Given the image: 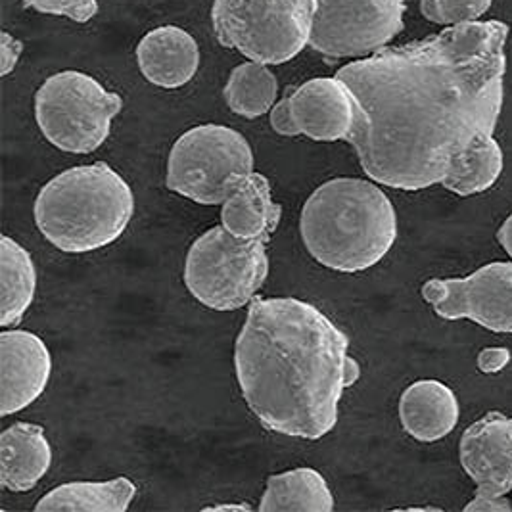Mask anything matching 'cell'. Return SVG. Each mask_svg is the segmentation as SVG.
<instances>
[{"mask_svg":"<svg viewBox=\"0 0 512 512\" xmlns=\"http://www.w3.org/2000/svg\"><path fill=\"white\" fill-rule=\"evenodd\" d=\"M0 275V325L10 328L24 319L37 292V269L31 254L10 236H2L0 240Z\"/></svg>","mask_w":512,"mask_h":512,"instance_id":"cell-20","label":"cell"},{"mask_svg":"<svg viewBox=\"0 0 512 512\" xmlns=\"http://www.w3.org/2000/svg\"><path fill=\"white\" fill-rule=\"evenodd\" d=\"M52 374V355L43 338L22 328L0 334V415L10 417L45 394Z\"/></svg>","mask_w":512,"mask_h":512,"instance_id":"cell-11","label":"cell"},{"mask_svg":"<svg viewBox=\"0 0 512 512\" xmlns=\"http://www.w3.org/2000/svg\"><path fill=\"white\" fill-rule=\"evenodd\" d=\"M290 108L300 133L319 142L350 139L355 125V100L348 85L334 77H315L294 87Z\"/></svg>","mask_w":512,"mask_h":512,"instance_id":"cell-13","label":"cell"},{"mask_svg":"<svg viewBox=\"0 0 512 512\" xmlns=\"http://www.w3.org/2000/svg\"><path fill=\"white\" fill-rule=\"evenodd\" d=\"M422 298L445 321H474L497 334H512V261H493L465 279H430Z\"/></svg>","mask_w":512,"mask_h":512,"instance_id":"cell-10","label":"cell"},{"mask_svg":"<svg viewBox=\"0 0 512 512\" xmlns=\"http://www.w3.org/2000/svg\"><path fill=\"white\" fill-rule=\"evenodd\" d=\"M137 486L127 476L108 482H70L50 489L35 511L125 512L137 497Z\"/></svg>","mask_w":512,"mask_h":512,"instance_id":"cell-19","label":"cell"},{"mask_svg":"<svg viewBox=\"0 0 512 512\" xmlns=\"http://www.w3.org/2000/svg\"><path fill=\"white\" fill-rule=\"evenodd\" d=\"M503 22L451 25L340 68L355 100L351 146L369 179L417 192L495 139L507 71Z\"/></svg>","mask_w":512,"mask_h":512,"instance_id":"cell-1","label":"cell"},{"mask_svg":"<svg viewBox=\"0 0 512 512\" xmlns=\"http://www.w3.org/2000/svg\"><path fill=\"white\" fill-rule=\"evenodd\" d=\"M279 79L267 64L246 62L234 68L225 85V102L236 116L256 119L271 112L277 104Z\"/></svg>","mask_w":512,"mask_h":512,"instance_id":"cell-21","label":"cell"},{"mask_svg":"<svg viewBox=\"0 0 512 512\" xmlns=\"http://www.w3.org/2000/svg\"><path fill=\"white\" fill-rule=\"evenodd\" d=\"M204 511H252V507L248 503H242V505H233V503H227V505H211L206 507Z\"/></svg>","mask_w":512,"mask_h":512,"instance_id":"cell-30","label":"cell"},{"mask_svg":"<svg viewBox=\"0 0 512 512\" xmlns=\"http://www.w3.org/2000/svg\"><path fill=\"white\" fill-rule=\"evenodd\" d=\"M493 0H420L422 16L438 25L476 22L491 8Z\"/></svg>","mask_w":512,"mask_h":512,"instance_id":"cell-23","label":"cell"},{"mask_svg":"<svg viewBox=\"0 0 512 512\" xmlns=\"http://www.w3.org/2000/svg\"><path fill=\"white\" fill-rule=\"evenodd\" d=\"M254 165V150L242 133L206 123L175 140L165 187L200 206H223L234 188L254 173Z\"/></svg>","mask_w":512,"mask_h":512,"instance_id":"cell-6","label":"cell"},{"mask_svg":"<svg viewBox=\"0 0 512 512\" xmlns=\"http://www.w3.org/2000/svg\"><path fill=\"white\" fill-rule=\"evenodd\" d=\"M22 50H24L22 41L12 37L8 31H2V35H0V54H2V75L4 77L16 70L18 60L22 56Z\"/></svg>","mask_w":512,"mask_h":512,"instance_id":"cell-26","label":"cell"},{"mask_svg":"<svg viewBox=\"0 0 512 512\" xmlns=\"http://www.w3.org/2000/svg\"><path fill=\"white\" fill-rule=\"evenodd\" d=\"M511 363L509 348H486L478 355V369L484 374L501 373Z\"/></svg>","mask_w":512,"mask_h":512,"instance_id":"cell-27","label":"cell"},{"mask_svg":"<svg viewBox=\"0 0 512 512\" xmlns=\"http://www.w3.org/2000/svg\"><path fill=\"white\" fill-rule=\"evenodd\" d=\"M267 277V242L234 236L223 225L198 236L185 261L190 296L213 311L250 305Z\"/></svg>","mask_w":512,"mask_h":512,"instance_id":"cell-7","label":"cell"},{"mask_svg":"<svg viewBox=\"0 0 512 512\" xmlns=\"http://www.w3.org/2000/svg\"><path fill=\"white\" fill-rule=\"evenodd\" d=\"M466 512H511V499L505 495L501 497H482L474 495V499L465 507Z\"/></svg>","mask_w":512,"mask_h":512,"instance_id":"cell-28","label":"cell"},{"mask_svg":"<svg viewBox=\"0 0 512 512\" xmlns=\"http://www.w3.org/2000/svg\"><path fill=\"white\" fill-rule=\"evenodd\" d=\"M292 89H294V87H288L284 98L279 100V102L271 108V112H269V119H271L273 131H275L277 135H282V137H298V135H302L300 129H298V125H296L292 108H290V94H292Z\"/></svg>","mask_w":512,"mask_h":512,"instance_id":"cell-25","label":"cell"},{"mask_svg":"<svg viewBox=\"0 0 512 512\" xmlns=\"http://www.w3.org/2000/svg\"><path fill=\"white\" fill-rule=\"evenodd\" d=\"M123 98L83 71L50 75L35 94V119L43 137L68 154H93L112 131Z\"/></svg>","mask_w":512,"mask_h":512,"instance_id":"cell-8","label":"cell"},{"mask_svg":"<svg viewBox=\"0 0 512 512\" xmlns=\"http://www.w3.org/2000/svg\"><path fill=\"white\" fill-rule=\"evenodd\" d=\"M300 234L307 254L326 269L363 273L394 248L396 208L373 179H330L303 204Z\"/></svg>","mask_w":512,"mask_h":512,"instance_id":"cell-3","label":"cell"},{"mask_svg":"<svg viewBox=\"0 0 512 512\" xmlns=\"http://www.w3.org/2000/svg\"><path fill=\"white\" fill-rule=\"evenodd\" d=\"M137 62L148 83L162 89H181L198 73L200 47L183 27L163 25L142 37Z\"/></svg>","mask_w":512,"mask_h":512,"instance_id":"cell-14","label":"cell"},{"mask_svg":"<svg viewBox=\"0 0 512 512\" xmlns=\"http://www.w3.org/2000/svg\"><path fill=\"white\" fill-rule=\"evenodd\" d=\"M459 417V399L440 380H417L399 397L401 426L417 442H440L457 428Z\"/></svg>","mask_w":512,"mask_h":512,"instance_id":"cell-15","label":"cell"},{"mask_svg":"<svg viewBox=\"0 0 512 512\" xmlns=\"http://www.w3.org/2000/svg\"><path fill=\"white\" fill-rule=\"evenodd\" d=\"M405 0H317L309 47L326 58L373 56L403 31Z\"/></svg>","mask_w":512,"mask_h":512,"instance_id":"cell-9","label":"cell"},{"mask_svg":"<svg viewBox=\"0 0 512 512\" xmlns=\"http://www.w3.org/2000/svg\"><path fill=\"white\" fill-rule=\"evenodd\" d=\"M334 507V495L325 476L315 468L300 466L269 476L257 509L261 512H332Z\"/></svg>","mask_w":512,"mask_h":512,"instance_id":"cell-18","label":"cell"},{"mask_svg":"<svg viewBox=\"0 0 512 512\" xmlns=\"http://www.w3.org/2000/svg\"><path fill=\"white\" fill-rule=\"evenodd\" d=\"M37 229L64 254H91L119 240L135 213V194L108 163L77 165L39 190Z\"/></svg>","mask_w":512,"mask_h":512,"instance_id":"cell-4","label":"cell"},{"mask_svg":"<svg viewBox=\"0 0 512 512\" xmlns=\"http://www.w3.org/2000/svg\"><path fill=\"white\" fill-rule=\"evenodd\" d=\"M497 240H499V244L505 248V252H507L512 259V213L505 219V223L501 225V229L497 231Z\"/></svg>","mask_w":512,"mask_h":512,"instance_id":"cell-29","label":"cell"},{"mask_svg":"<svg viewBox=\"0 0 512 512\" xmlns=\"http://www.w3.org/2000/svg\"><path fill=\"white\" fill-rule=\"evenodd\" d=\"M317 0H215L217 41L252 62L280 66L309 45Z\"/></svg>","mask_w":512,"mask_h":512,"instance_id":"cell-5","label":"cell"},{"mask_svg":"<svg viewBox=\"0 0 512 512\" xmlns=\"http://www.w3.org/2000/svg\"><path fill=\"white\" fill-rule=\"evenodd\" d=\"M282 208L273 200L271 183L265 175H248L223 202L221 225L234 236L269 242L279 229Z\"/></svg>","mask_w":512,"mask_h":512,"instance_id":"cell-17","label":"cell"},{"mask_svg":"<svg viewBox=\"0 0 512 512\" xmlns=\"http://www.w3.org/2000/svg\"><path fill=\"white\" fill-rule=\"evenodd\" d=\"M52 466V445L39 424L16 422L0 436V484L14 493L35 488Z\"/></svg>","mask_w":512,"mask_h":512,"instance_id":"cell-16","label":"cell"},{"mask_svg":"<svg viewBox=\"0 0 512 512\" xmlns=\"http://www.w3.org/2000/svg\"><path fill=\"white\" fill-rule=\"evenodd\" d=\"M459 459L476 495L501 497L512 489V417L489 411L470 424L459 442Z\"/></svg>","mask_w":512,"mask_h":512,"instance_id":"cell-12","label":"cell"},{"mask_svg":"<svg viewBox=\"0 0 512 512\" xmlns=\"http://www.w3.org/2000/svg\"><path fill=\"white\" fill-rule=\"evenodd\" d=\"M25 6L50 16H66L71 22L87 24L98 14L96 0H22Z\"/></svg>","mask_w":512,"mask_h":512,"instance_id":"cell-24","label":"cell"},{"mask_svg":"<svg viewBox=\"0 0 512 512\" xmlns=\"http://www.w3.org/2000/svg\"><path fill=\"white\" fill-rule=\"evenodd\" d=\"M505 167L503 150L495 139L466 154L442 181V187L457 196L482 194L493 187Z\"/></svg>","mask_w":512,"mask_h":512,"instance_id":"cell-22","label":"cell"},{"mask_svg":"<svg viewBox=\"0 0 512 512\" xmlns=\"http://www.w3.org/2000/svg\"><path fill=\"white\" fill-rule=\"evenodd\" d=\"M234 371L248 409L267 430L311 442L334 430L342 397L361 378L348 334L298 298L250 303Z\"/></svg>","mask_w":512,"mask_h":512,"instance_id":"cell-2","label":"cell"}]
</instances>
